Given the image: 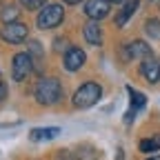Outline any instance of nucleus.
I'll return each mask as SVG.
<instances>
[{"mask_svg":"<svg viewBox=\"0 0 160 160\" xmlns=\"http://www.w3.org/2000/svg\"><path fill=\"white\" fill-rule=\"evenodd\" d=\"M36 100L40 105H45V107H49V105H56L60 98H62V87H60V82L56 78H42L40 82L36 85Z\"/></svg>","mask_w":160,"mask_h":160,"instance_id":"obj_1","label":"nucleus"},{"mask_svg":"<svg viewBox=\"0 0 160 160\" xmlns=\"http://www.w3.org/2000/svg\"><path fill=\"white\" fill-rule=\"evenodd\" d=\"M102 98V89H100L98 82H85V85H80L78 91L73 93V107L78 109H89L93 107L98 100Z\"/></svg>","mask_w":160,"mask_h":160,"instance_id":"obj_2","label":"nucleus"},{"mask_svg":"<svg viewBox=\"0 0 160 160\" xmlns=\"http://www.w3.org/2000/svg\"><path fill=\"white\" fill-rule=\"evenodd\" d=\"M62 18H65L62 5H45L42 9H40L36 22H38L40 29H53V27H58L60 22H62Z\"/></svg>","mask_w":160,"mask_h":160,"instance_id":"obj_3","label":"nucleus"},{"mask_svg":"<svg viewBox=\"0 0 160 160\" xmlns=\"http://www.w3.org/2000/svg\"><path fill=\"white\" fill-rule=\"evenodd\" d=\"M27 36H29V29H27V25H22V22H7L5 27H2V31H0V38L5 40V42H9V45H20L22 40H27Z\"/></svg>","mask_w":160,"mask_h":160,"instance_id":"obj_4","label":"nucleus"},{"mask_svg":"<svg viewBox=\"0 0 160 160\" xmlns=\"http://www.w3.org/2000/svg\"><path fill=\"white\" fill-rule=\"evenodd\" d=\"M33 69V60L29 53H16L13 56V62H11V76L16 82H22V80L31 73Z\"/></svg>","mask_w":160,"mask_h":160,"instance_id":"obj_5","label":"nucleus"},{"mask_svg":"<svg viewBox=\"0 0 160 160\" xmlns=\"http://www.w3.org/2000/svg\"><path fill=\"white\" fill-rule=\"evenodd\" d=\"M85 60H87V56H85V51L80 49V47H69V49L65 51L62 65H65L67 71H78L80 67L85 65Z\"/></svg>","mask_w":160,"mask_h":160,"instance_id":"obj_6","label":"nucleus"},{"mask_svg":"<svg viewBox=\"0 0 160 160\" xmlns=\"http://www.w3.org/2000/svg\"><path fill=\"white\" fill-rule=\"evenodd\" d=\"M85 13L89 20H102L109 16V0H89L85 5Z\"/></svg>","mask_w":160,"mask_h":160,"instance_id":"obj_7","label":"nucleus"},{"mask_svg":"<svg viewBox=\"0 0 160 160\" xmlns=\"http://www.w3.org/2000/svg\"><path fill=\"white\" fill-rule=\"evenodd\" d=\"M127 93L131 96V109L125 113V122L129 125L131 120H133V116H136V111L145 109V105H147V96H145V93H140V91H136L133 87H127Z\"/></svg>","mask_w":160,"mask_h":160,"instance_id":"obj_8","label":"nucleus"},{"mask_svg":"<svg viewBox=\"0 0 160 160\" xmlns=\"http://www.w3.org/2000/svg\"><path fill=\"white\" fill-rule=\"evenodd\" d=\"M82 36H85L87 42L93 45V47H100V45H102V29H100L98 20H89V22L85 25V29H82Z\"/></svg>","mask_w":160,"mask_h":160,"instance_id":"obj_9","label":"nucleus"},{"mask_svg":"<svg viewBox=\"0 0 160 160\" xmlns=\"http://www.w3.org/2000/svg\"><path fill=\"white\" fill-rule=\"evenodd\" d=\"M140 73H142L149 82H158L160 80V65L149 56V58H142V65H140Z\"/></svg>","mask_w":160,"mask_h":160,"instance_id":"obj_10","label":"nucleus"},{"mask_svg":"<svg viewBox=\"0 0 160 160\" xmlns=\"http://www.w3.org/2000/svg\"><path fill=\"white\" fill-rule=\"evenodd\" d=\"M125 56H127L129 60H136V58H149V56H151V49H149L147 42H142V40H133V42L127 45Z\"/></svg>","mask_w":160,"mask_h":160,"instance_id":"obj_11","label":"nucleus"},{"mask_svg":"<svg viewBox=\"0 0 160 160\" xmlns=\"http://www.w3.org/2000/svg\"><path fill=\"white\" fill-rule=\"evenodd\" d=\"M138 7H140V0H129V2H125L122 9L116 13V27H125V25L129 22V18L136 13Z\"/></svg>","mask_w":160,"mask_h":160,"instance_id":"obj_12","label":"nucleus"},{"mask_svg":"<svg viewBox=\"0 0 160 160\" xmlns=\"http://www.w3.org/2000/svg\"><path fill=\"white\" fill-rule=\"evenodd\" d=\"M58 133H60L58 127H40V129H31L29 138L33 142H42V140H53Z\"/></svg>","mask_w":160,"mask_h":160,"instance_id":"obj_13","label":"nucleus"},{"mask_svg":"<svg viewBox=\"0 0 160 160\" xmlns=\"http://www.w3.org/2000/svg\"><path fill=\"white\" fill-rule=\"evenodd\" d=\"M18 16H20V9H18L16 5H9V7H5L2 11H0V18H2L5 25H7V22H16Z\"/></svg>","mask_w":160,"mask_h":160,"instance_id":"obj_14","label":"nucleus"},{"mask_svg":"<svg viewBox=\"0 0 160 160\" xmlns=\"http://www.w3.org/2000/svg\"><path fill=\"white\" fill-rule=\"evenodd\" d=\"M145 31H147V36H151L153 40H160V20H158V18H149L147 25H145Z\"/></svg>","mask_w":160,"mask_h":160,"instance_id":"obj_15","label":"nucleus"},{"mask_svg":"<svg viewBox=\"0 0 160 160\" xmlns=\"http://www.w3.org/2000/svg\"><path fill=\"white\" fill-rule=\"evenodd\" d=\"M140 151L142 153H153V151H160V145H158V140L156 138H145V140H140Z\"/></svg>","mask_w":160,"mask_h":160,"instance_id":"obj_16","label":"nucleus"},{"mask_svg":"<svg viewBox=\"0 0 160 160\" xmlns=\"http://www.w3.org/2000/svg\"><path fill=\"white\" fill-rule=\"evenodd\" d=\"M47 0H20V5H22L25 9H40V7H45Z\"/></svg>","mask_w":160,"mask_h":160,"instance_id":"obj_17","label":"nucleus"},{"mask_svg":"<svg viewBox=\"0 0 160 160\" xmlns=\"http://www.w3.org/2000/svg\"><path fill=\"white\" fill-rule=\"evenodd\" d=\"M29 56L33 58V56H42V47H40V42H38V40H33V42H29Z\"/></svg>","mask_w":160,"mask_h":160,"instance_id":"obj_18","label":"nucleus"},{"mask_svg":"<svg viewBox=\"0 0 160 160\" xmlns=\"http://www.w3.org/2000/svg\"><path fill=\"white\" fill-rule=\"evenodd\" d=\"M65 45H67V40H65V38H58L56 42H53V49H56V51H62Z\"/></svg>","mask_w":160,"mask_h":160,"instance_id":"obj_19","label":"nucleus"},{"mask_svg":"<svg viewBox=\"0 0 160 160\" xmlns=\"http://www.w3.org/2000/svg\"><path fill=\"white\" fill-rule=\"evenodd\" d=\"M5 98H7V85L2 82V80H0V102H2Z\"/></svg>","mask_w":160,"mask_h":160,"instance_id":"obj_20","label":"nucleus"},{"mask_svg":"<svg viewBox=\"0 0 160 160\" xmlns=\"http://www.w3.org/2000/svg\"><path fill=\"white\" fill-rule=\"evenodd\" d=\"M62 2H65V5H78L80 0H62Z\"/></svg>","mask_w":160,"mask_h":160,"instance_id":"obj_21","label":"nucleus"},{"mask_svg":"<svg viewBox=\"0 0 160 160\" xmlns=\"http://www.w3.org/2000/svg\"><path fill=\"white\" fill-rule=\"evenodd\" d=\"M109 2H127V0H109Z\"/></svg>","mask_w":160,"mask_h":160,"instance_id":"obj_22","label":"nucleus"},{"mask_svg":"<svg viewBox=\"0 0 160 160\" xmlns=\"http://www.w3.org/2000/svg\"><path fill=\"white\" fill-rule=\"evenodd\" d=\"M149 160H160V156H153V158H149Z\"/></svg>","mask_w":160,"mask_h":160,"instance_id":"obj_23","label":"nucleus"},{"mask_svg":"<svg viewBox=\"0 0 160 160\" xmlns=\"http://www.w3.org/2000/svg\"><path fill=\"white\" fill-rule=\"evenodd\" d=\"M156 140H158V145H160V138H156Z\"/></svg>","mask_w":160,"mask_h":160,"instance_id":"obj_24","label":"nucleus"},{"mask_svg":"<svg viewBox=\"0 0 160 160\" xmlns=\"http://www.w3.org/2000/svg\"><path fill=\"white\" fill-rule=\"evenodd\" d=\"M0 2H2V0H0Z\"/></svg>","mask_w":160,"mask_h":160,"instance_id":"obj_25","label":"nucleus"}]
</instances>
